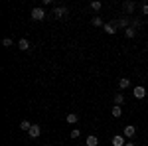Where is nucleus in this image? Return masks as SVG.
I'll use <instances>...</instances> for the list:
<instances>
[{
  "instance_id": "f257e3e1",
  "label": "nucleus",
  "mask_w": 148,
  "mask_h": 146,
  "mask_svg": "<svg viewBox=\"0 0 148 146\" xmlns=\"http://www.w3.org/2000/svg\"><path fill=\"white\" fill-rule=\"evenodd\" d=\"M32 18H34L36 22L46 20V10H44V8H34V10H32Z\"/></svg>"
},
{
  "instance_id": "f03ea898",
  "label": "nucleus",
  "mask_w": 148,
  "mask_h": 146,
  "mask_svg": "<svg viewBox=\"0 0 148 146\" xmlns=\"http://www.w3.org/2000/svg\"><path fill=\"white\" fill-rule=\"evenodd\" d=\"M132 95H134V99L140 101V99H144V97H146V89H144L142 85H136V87L132 89Z\"/></svg>"
},
{
  "instance_id": "7ed1b4c3",
  "label": "nucleus",
  "mask_w": 148,
  "mask_h": 146,
  "mask_svg": "<svg viewBox=\"0 0 148 146\" xmlns=\"http://www.w3.org/2000/svg\"><path fill=\"white\" fill-rule=\"evenodd\" d=\"M28 134H30V138H38V136L42 134V126L40 124H32V128H30Z\"/></svg>"
},
{
  "instance_id": "20e7f679",
  "label": "nucleus",
  "mask_w": 148,
  "mask_h": 146,
  "mask_svg": "<svg viewBox=\"0 0 148 146\" xmlns=\"http://www.w3.org/2000/svg\"><path fill=\"white\" fill-rule=\"evenodd\" d=\"M65 14H67V8H65V6H57L56 10H53V16H56L57 20H59V18H63Z\"/></svg>"
},
{
  "instance_id": "39448f33",
  "label": "nucleus",
  "mask_w": 148,
  "mask_h": 146,
  "mask_svg": "<svg viewBox=\"0 0 148 146\" xmlns=\"http://www.w3.org/2000/svg\"><path fill=\"white\" fill-rule=\"evenodd\" d=\"M114 26V28H116V30H119V28H128V20H126V18H121V20H116V22H111Z\"/></svg>"
},
{
  "instance_id": "423d86ee",
  "label": "nucleus",
  "mask_w": 148,
  "mask_h": 146,
  "mask_svg": "<svg viewBox=\"0 0 148 146\" xmlns=\"http://www.w3.org/2000/svg\"><path fill=\"white\" fill-rule=\"evenodd\" d=\"M134 134H136V128H134L132 124H128V126H125V136H126V138H132Z\"/></svg>"
},
{
  "instance_id": "0eeeda50",
  "label": "nucleus",
  "mask_w": 148,
  "mask_h": 146,
  "mask_svg": "<svg viewBox=\"0 0 148 146\" xmlns=\"http://www.w3.org/2000/svg\"><path fill=\"white\" fill-rule=\"evenodd\" d=\"M18 47H20V49H22V51H28V49H30V47H32V45H30V42H28V40H26V38H22V40H20V42H18Z\"/></svg>"
},
{
  "instance_id": "6e6552de",
  "label": "nucleus",
  "mask_w": 148,
  "mask_h": 146,
  "mask_svg": "<svg viewBox=\"0 0 148 146\" xmlns=\"http://www.w3.org/2000/svg\"><path fill=\"white\" fill-rule=\"evenodd\" d=\"M123 8H125V12H128V14H132V12H134V8H136V4L128 0V2H125V4H123Z\"/></svg>"
},
{
  "instance_id": "1a4fd4ad",
  "label": "nucleus",
  "mask_w": 148,
  "mask_h": 146,
  "mask_svg": "<svg viewBox=\"0 0 148 146\" xmlns=\"http://www.w3.org/2000/svg\"><path fill=\"white\" fill-rule=\"evenodd\" d=\"M85 144H87V146H97V144H99V138H97L95 134L87 136V140H85Z\"/></svg>"
},
{
  "instance_id": "9d476101",
  "label": "nucleus",
  "mask_w": 148,
  "mask_h": 146,
  "mask_svg": "<svg viewBox=\"0 0 148 146\" xmlns=\"http://www.w3.org/2000/svg\"><path fill=\"white\" fill-rule=\"evenodd\" d=\"M126 142H125V138L121 134H116V136H113V146H125Z\"/></svg>"
},
{
  "instance_id": "9b49d317",
  "label": "nucleus",
  "mask_w": 148,
  "mask_h": 146,
  "mask_svg": "<svg viewBox=\"0 0 148 146\" xmlns=\"http://www.w3.org/2000/svg\"><path fill=\"white\" fill-rule=\"evenodd\" d=\"M114 105H119V107H123V105H125V95H123V93L114 95Z\"/></svg>"
},
{
  "instance_id": "f8f14e48",
  "label": "nucleus",
  "mask_w": 148,
  "mask_h": 146,
  "mask_svg": "<svg viewBox=\"0 0 148 146\" xmlns=\"http://www.w3.org/2000/svg\"><path fill=\"white\" fill-rule=\"evenodd\" d=\"M77 121H79L77 112H69V114H67V123H69V124H75Z\"/></svg>"
},
{
  "instance_id": "ddd939ff",
  "label": "nucleus",
  "mask_w": 148,
  "mask_h": 146,
  "mask_svg": "<svg viewBox=\"0 0 148 146\" xmlns=\"http://www.w3.org/2000/svg\"><path fill=\"white\" fill-rule=\"evenodd\" d=\"M125 36H126V38H134V36H136V28L128 26V28L125 30Z\"/></svg>"
},
{
  "instance_id": "4468645a",
  "label": "nucleus",
  "mask_w": 148,
  "mask_h": 146,
  "mask_svg": "<svg viewBox=\"0 0 148 146\" xmlns=\"http://www.w3.org/2000/svg\"><path fill=\"white\" fill-rule=\"evenodd\" d=\"M119 87H121L123 91L128 89V87H130V79H121V81H119Z\"/></svg>"
},
{
  "instance_id": "2eb2a0df",
  "label": "nucleus",
  "mask_w": 148,
  "mask_h": 146,
  "mask_svg": "<svg viewBox=\"0 0 148 146\" xmlns=\"http://www.w3.org/2000/svg\"><path fill=\"white\" fill-rule=\"evenodd\" d=\"M113 117H116V119H119V117H121V114H123V107H119V105H114L113 107Z\"/></svg>"
},
{
  "instance_id": "dca6fc26",
  "label": "nucleus",
  "mask_w": 148,
  "mask_h": 146,
  "mask_svg": "<svg viewBox=\"0 0 148 146\" xmlns=\"http://www.w3.org/2000/svg\"><path fill=\"white\" fill-rule=\"evenodd\" d=\"M20 128H22V130H26V132H30V128H32V123H28V121H22V123H20Z\"/></svg>"
},
{
  "instance_id": "f3484780",
  "label": "nucleus",
  "mask_w": 148,
  "mask_h": 146,
  "mask_svg": "<svg viewBox=\"0 0 148 146\" xmlns=\"http://www.w3.org/2000/svg\"><path fill=\"white\" fill-rule=\"evenodd\" d=\"M103 28H105V32H107V34H114V32H116V28H114L113 24H105Z\"/></svg>"
},
{
  "instance_id": "a211bd4d",
  "label": "nucleus",
  "mask_w": 148,
  "mask_h": 146,
  "mask_svg": "<svg viewBox=\"0 0 148 146\" xmlns=\"http://www.w3.org/2000/svg\"><path fill=\"white\" fill-rule=\"evenodd\" d=\"M101 6H103V4L99 2V0H93V2H91V10H95V12L101 10Z\"/></svg>"
},
{
  "instance_id": "6ab92c4d",
  "label": "nucleus",
  "mask_w": 148,
  "mask_h": 146,
  "mask_svg": "<svg viewBox=\"0 0 148 146\" xmlns=\"http://www.w3.org/2000/svg\"><path fill=\"white\" fill-rule=\"evenodd\" d=\"M79 136H81V130H79V128H73V130H71V138H73V140H77Z\"/></svg>"
},
{
  "instance_id": "aec40b11",
  "label": "nucleus",
  "mask_w": 148,
  "mask_h": 146,
  "mask_svg": "<svg viewBox=\"0 0 148 146\" xmlns=\"http://www.w3.org/2000/svg\"><path fill=\"white\" fill-rule=\"evenodd\" d=\"M93 26H103V20L99 18V16H95V18H93Z\"/></svg>"
},
{
  "instance_id": "412c9836",
  "label": "nucleus",
  "mask_w": 148,
  "mask_h": 146,
  "mask_svg": "<svg viewBox=\"0 0 148 146\" xmlns=\"http://www.w3.org/2000/svg\"><path fill=\"white\" fill-rule=\"evenodd\" d=\"M2 45H4V47H10V45H12V40H10V38H4V40H2Z\"/></svg>"
},
{
  "instance_id": "4be33fe9",
  "label": "nucleus",
  "mask_w": 148,
  "mask_h": 146,
  "mask_svg": "<svg viewBox=\"0 0 148 146\" xmlns=\"http://www.w3.org/2000/svg\"><path fill=\"white\" fill-rule=\"evenodd\" d=\"M142 14H148V4H144V6H142Z\"/></svg>"
},
{
  "instance_id": "5701e85b",
  "label": "nucleus",
  "mask_w": 148,
  "mask_h": 146,
  "mask_svg": "<svg viewBox=\"0 0 148 146\" xmlns=\"http://www.w3.org/2000/svg\"><path fill=\"white\" fill-rule=\"evenodd\" d=\"M125 146H134V144H132V142H126V144Z\"/></svg>"
},
{
  "instance_id": "b1692460",
  "label": "nucleus",
  "mask_w": 148,
  "mask_h": 146,
  "mask_svg": "<svg viewBox=\"0 0 148 146\" xmlns=\"http://www.w3.org/2000/svg\"><path fill=\"white\" fill-rule=\"evenodd\" d=\"M46 146H47V144H46Z\"/></svg>"
}]
</instances>
